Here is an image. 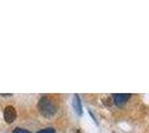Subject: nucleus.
Here are the masks:
<instances>
[{
  "instance_id": "39448f33",
  "label": "nucleus",
  "mask_w": 149,
  "mask_h": 133,
  "mask_svg": "<svg viewBox=\"0 0 149 133\" xmlns=\"http://www.w3.org/2000/svg\"><path fill=\"white\" fill-rule=\"evenodd\" d=\"M37 133H56V131L52 127H47V129H44V130H41V131H39Z\"/></svg>"
},
{
  "instance_id": "20e7f679",
  "label": "nucleus",
  "mask_w": 149,
  "mask_h": 133,
  "mask_svg": "<svg viewBox=\"0 0 149 133\" xmlns=\"http://www.w3.org/2000/svg\"><path fill=\"white\" fill-rule=\"evenodd\" d=\"M72 105L74 108V111L77 112V114L80 115L82 113V109H81V102L80 99H79V95L78 94H74V102H72Z\"/></svg>"
},
{
  "instance_id": "f257e3e1",
  "label": "nucleus",
  "mask_w": 149,
  "mask_h": 133,
  "mask_svg": "<svg viewBox=\"0 0 149 133\" xmlns=\"http://www.w3.org/2000/svg\"><path fill=\"white\" fill-rule=\"evenodd\" d=\"M38 108H39L40 113L42 114V115H45V116H47V118L52 116L57 111L56 104H55L54 101H52L50 98H48V96H42V98L39 100Z\"/></svg>"
},
{
  "instance_id": "423d86ee",
  "label": "nucleus",
  "mask_w": 149,
  "mask_h": 133,
  "mask_svg": "<svg viewBox=\"0 0 149 133\" xmlns=\"http://www.w3.org/2000/svg\"><path fill=\"white\" fill-rule=\"evenodd\" d=\"M13 133H30V132H28L27 130H24V129L17 127V129H15V130H13Z\"/></svg>"
},
{
  "instance_id": "7ed1b4c3",
  "label": "nucleus",
  "mask_w": 149,
  "mask_h": 133,
  "mask_svg": "<svg viewBox=\"0 0 149 133\" xmlns=\"http://www.w3.org/2000/svg\"><path fill=\"white\" fill-rule=\"evenodd\" d=\"M129 98H130V94L128 93H118V94L113 95V102L117 105H123L125 102H127Z\"/></svg>"
},
{
  "instance_id": "f03ea898",
  "label": "nucleus",
  "mask_w": 149,
  "mask_h": 133,
  "mask_svg": "<svg viewBox=\"0 0 149 133\" xmlns=\"http://www.w3.org/2000/svg\"><path fill=\"white\" fill-rule=\"evenodd\" d=\"M3 118H5V121L7 123H13V121L16 120V118H17L16 109L11 107V105L6 107L5 111H3Z\"/></svg>"
}]
</instances>
